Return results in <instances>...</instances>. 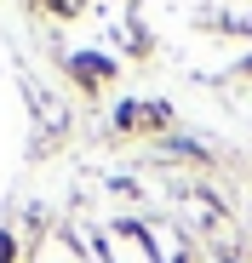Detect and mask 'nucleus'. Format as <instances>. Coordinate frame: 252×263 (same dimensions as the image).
Here are the masks:
<instances>
[{"label": "nucleus", "mask_w": 252, "mask_h": 263, "mask_svg": "<svg viewBox=\"0 0 252 263\" xmlns=\"http://www.w3.org/2000/svg\"><path fill=\"white\" fill-rule=\"evenodd\" d=\"M0 263H12V240L6 235H0Z\"/></svg>", "instance_id": "nucleus-1"}]
</instances>
